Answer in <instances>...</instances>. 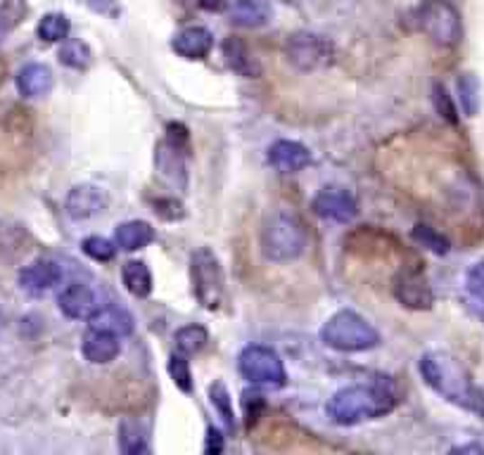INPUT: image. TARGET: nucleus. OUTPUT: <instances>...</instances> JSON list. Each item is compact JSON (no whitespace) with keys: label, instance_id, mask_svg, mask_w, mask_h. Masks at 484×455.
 <instances>
[{"label":"nucleus","instance_id":"1","mask_svg":"<svg viewBox=\"0 0 484 455\" xmlns=\"http://www.w3.org/2000/svg\"><path fill=\"white\" fill-rule=\"evenodd\" d=\"M399 394L392 382L378 379L368 384H349L345 389L335 391L326 406L330 423L340 427H354V424L368 423L375 417L387 415L397 408Z\"/></svg>","mask_w":484,"mask_h":455},{"label":"nucleus","instance_id":"2","mask_svg":"<svg viewBox=\"0 0 484 455\" xmlns=\"http://www.w3.org/2000/svg\"><path fill=\"white\" fill-rule=\"evenodd\" d=\"M420 375L432 391L458 408L484 417V394L472 382L471 372L444 352H427L420 358Z\"/></svg>","mask_w":484,"mask_h":455},{"label":"nucleus","instance_id":"3","mask_svg":"<svg viewBox=\"0 0 484 455\" xmlns=\"http://www.w3.org/2000/svg\"><path fill=\"white\" fill-rule=\"evenodd\" d=\"M262 254L273 263H290L297 261L307 249V230L300 219L285 211H275L262 223L259 233Z\"/></svg>","mask_w":484,"mask_h":455},{"label":"nucleus","instance_id":"4","mask_svg":"<svg viewBox=\"0 0 484 455\" xmlns=\"http://www.w3.org/2000/svg\"><path fill=\"white\" fill-rule=\"evenodd\" d=\"M323 344L342 353L371 352L380 344V332L356 311H337L321 330Z\"/></svg>","mask_w":484,"mask_h":455},{"label":"nucleus","instance_id":"5","mask_svg":"<svg viewBox=\"0 0 484 455\" xmlns=\"http://www.w3.org/2000/svg\"><path fill=\"white\" fill-rule=\"evenodd\" d=\"M413 24L420 33H426L432 43L442 48H456L463 39V20L456 5L449 0H426L416 7Z\"/></svg>","mask_w":484,"mask_h":455},{"label":"nucleus","instance_id":"6","mask_svg":"<svg viewBox=\"0 0 484 455\" xmlns=\"http://www.w3.org/2000/svg\"><path fill=\"white\" fill-rule=\"evenodd\" d=\"M190 282H193L197 304L202 308H210V311L221 308L226 280H223L221 261L210 247H200L190 256Z\"/></svg>","mask_w":484,"mask_h":455},{"label":"nucleus","instance_id":"7","mask_svg":"<svg viewBox=\"0 0 484 455\" xmlns=\"http://www.w3.org/2000/svg\"><path fill=\"white\" fill-rule=\"evenodd\" d=\"M155 166L164 183H169L171 188L185 190L188 185V129L185 126H166V136L157 145Z\"/></svg>","mask_w":484,"mask_h":455},{"label":"nucleus","instance_id":"8","mask_svg":"<svg viewBox=\"0 0 484 455\" xmlns=\"http://www.w3.org/2000/svg\"><path fill=\"white\" fill-rule=\"evenodd\" d=\"M238 372L249 384L269 387V389H281L288 382V370H285L281 356L273 349L262 344L242 349L240 356H238Z\"/></svg>","mask_w":484,"mask_h":455},{"label":"nucleus","instance_id":"9","mask_svg":"<svg viewBox=\"0 0 484 455\" xmlns=\"http://www.w3.org/2000/svg\"><path fill=\"white\" fill-rule=\"evenodd\" d=\"M285 58L297 72H321L335 62V46L323 33L297 31L285 43Z\"/></svg>","mask_w":484,"mask_h":455},{"label":"nucleus","instance_id":"10","mask_svg":"<svg viewBox=\"0 0 484 455\" xmlns=\"http://www.w3.org/2000/svg\"><path fill=\"white\" fill-rule=\"evenodd\" d=\"M105 306V299L100 297L98 290H93L85 282L67 285L58 297V308L62 311V316L72 320H88L91 323Z\"/></svg>","mask_w":484,"mask_h":455},{"label":"nucleus","instance_id":"11","mask_svg":"<svg viewBox=\"0 0 484 455\" xmlns=\"http://www.w3.org/2000/svg\"><path fill=\"white\" fill-rule=\"evenodd\" d=\"M394 297L404 308L411 311H427L435 306V292L427 278L420 271L404 268L397 278H394Z\"/></svg>","mask_w":484,"mask_h":455},{"label":"nucleus","instance_id":"12","mask_svg":"<svg viewBox=\"0 0 484 455\" xmlns=\"http://www.w3.org/2000/svg\"><path fill=\"white\" fill-rule=\"evenodd\" d=\"M314 211L326 221L333 223H352L359 216V202L356 197L345 188H323L311 202Z\"/></svg>","mask_w":484,"mask_h":455},{"label":"nucleus","instance_id":"13","mask_svg":"<svg viewBox=\"0 0 484 455\" xmlns=\"http://www.w3.org/2000/svg\"><path fill=\"white\" fill-rule=\"evenodd\" d=\"M107 204H110V197H107L105 190L98 188V185H91V183H84V185H76V188L69 190L65 209L72 219L85 221V219H95V216L103 214Z\"/></svg>","mask_w":484,"mask_h":455},{"label":"nucleus","instance_id":"14","mask_svg":"<svg viewBox=\"0 0 484 455\" xmlns=\"http://www.w3.org/2000/svg\"><path fill=\"white\" fill-rule=\"evenodd\" d=\"M81 353L88 363H112L121 353V337L112 330H105V327L91 326L85 330L84 342H81Z\"/></svg>","mask_w":484,"mask_h":455},{"label":"nucleus","instance_id":"15","mask_svg":"<svg viewBox=\"0 0 484 455\" xmlns=\"http://www.w3.org/2000/svg\"><path fill=\"white\" fill-rule=\"evenodd\" d=\"M266 159L275 171L282 174H297L311 164V150L297 140H275L266 152Z\"/></svg>","mask_w":484,"mask_h":455},{"label":"nucleus","instance_id":"16","mask_svg":"<svg viewBox=\"0 0 484 455\" xmlns=\"http://www.w3.org/2000/svg\"><path fill=\"white\" fill-rule=\"evenodd\" d=\"M62 268L50 259H39L20 271V287L29 294H43L62 282Z\"/></svg>","mask_w":484,"mask_h":455},{"label":"nucleus","instance_id":"17","mask_svg":"<svg viewBox=\"0 0 484 455\" xmlns=\"http://www.w3.org/2000/svg\"><path fill=\"white\" fill-rule=\"evenodd\" d=\"M171 48L178 58L185 59H204L214 48V36L204 26H188L184 31H178L171 40Z\"/></svg>","mask_w":484,"mask_h":455},{"label":"nucleus","instance_id":"18","mask_svg":"<svg viewBox=\"0 0 484 455\" xmlns=\"http://www.w3.org/2000/svg\"><path fill=\"white\" fill-rule=\"evenodd\" d=\"M230 22L242 29H259L273 20V7L269 0H233L229 7Z\"/></svg>","mask_w":484,"mask_h":455},{"label":"nucleus","instance_id":"19","mask_svg":"<svg viewBox=\"0 0 484 455\" xmlns=\"http://www.w3.org/2000/svg\"><path fill=\"white\" fill-rule=\"evenodd\" d=\"M55 78L50 67L40 65V62H31V65L22 67L17 74V91L24 98H43L53 91Z\"/></svg>","mask_w":484,"mask_h":455},{"label":"nucleus","instance_id":"20","mask_svg":"<svg viewBox=\"0 0 484 455\" xmlns=\"http://www.w3.org/2000/svg\"><path fill=\"white\" fill-rule=\"evenodd\" d=\"M221 52H223V59L229 62L230 69L240 74V76L255 78V76H259V72H262V67H259V62L252 58L247 43H245L242 39H238V36H229L226 43H223Z\"/></svg>","mask_w":484,"mask_h":455},{"label":"nucleus","instance_id":"21","mask_svg":"<svg viewBox=\"0 0 484 455\" xmlns=\"http://www.w3.org/2000/svg\"><path fill=\"white\" fill-rule=\"evenodd\" d=\"M155 237H157V233L148 221L119 223L117 230H114V242L124 252H138V249L148 247L155 242Z\"/></svg>","mask_w":484,"mask_h":455},{"label":"nucleus","instance_id":"22","mask_svg":"<svg viewBox=\"0 0 484 455\" xmlns=\"http://www.w3.org/2000/svg\"><path fill=\"white\" fill-rule=\"evenodd\" d=\"M121 282H124V287L133 297L145 299L152 292V271L145 266L143 261H126L124 268H121Z\"/></svg>","mask_w":484,"mask_h":455},{"label":"nucleus","instance_id":"23","mask_svg":"<svg viewBox=\"0 0 484 455\" xmlns=\"http://www.w3.org/2000/svg\"><path fill=\"white\" fill-rule=\"evenodd\" d=\"M91 326L105 327V330H112L114 335H119V337H126V335H131L136 323H133V316L126 311V308L114 306V304H107L105 308H103V311L91 320Z\"/></svg>","mask_w":484,"mask_h":455},{"label":"nucleus","instance_id":"24","mask_svg":"<svg viewBox=\"0 0 484 455\" xmlns=\"http://www.w3.org/2000/svg\"><path fill=\"white\" fill-rule=\"evenodd\" d=\"M465 299L471 311L484 323V259L475 261L465 273Z\"/></svg>","mask_w":484,"mask_h":455},{"label":"nucleus","instance_id":"25","mask_svg":"<svg viewBox=\"0 0 484 455\" xmlns=\"http://www.w3.org/2000/svg\"><path fill=\"white\" fill-rule=\"evenodd\" d=\"M119 449L126 455H143L148 451V432L136 420H124L119 424Z\"/></svg>","mask_w":484,"mask_h":455},{"label":"nucleus","instance_id":"26","mask_svg":"<svg viewBox=\"0 0 484 455\" xmlns=\"http://www.w3.org/2000/svg\"><path fill=\"white\" fill-rule=\"evenodd\" d=\"M58 59L69 69H85L91 65L93 52L91 48L85 46L84 40L79 39H65L62 40V48L58 52Z\"/></svg>","mask_w":484,"mask_h":455},{"label":"nucleus","instance_id":"27","mask_svg":"<svg viewBox=\"0 0 484 455\" xmlns=\"http://www.w3.org/2000/svg\"><path fill=\"white\" fill-rule=\"evenodd\" d=\"M207 339H210V332L204 330L202 326H185L176 332L174 342H176V352L190 358L202 352Z\"/></svg>","mask_w":484,"mask_h":455},{"label":"nucleus","instance_id":"28","mask_svg":"<svg viewBox=\"0 0 484 455\" xmlns=\"http://www.w3.org/2000/svg\"><path fill=\"white\" fill-rule=\"evenodd\" d=\"M27 0H3L0 3V39L10 36L22 22L27 20Z\"/></svg>","mask_w":484,"mask_h":455},{"label":"nucleus","instance_id":"29","mask_svg":"<svg viewBox=\"0 0 484 455\" xmlns=\"http://www.w3.org/2000/svg\"><path fill=\"white\" fill-rule=\"evenodd\" d=\"M36 33L43 43H62L65 39H69V20L62 13L43 14Z\"/></svg>","mask_w":484,"mask_h":455},{"label":"nucleus","instance_id":"30","mask_svg":"<svg viewBox=\"0 0 484 455\" xmlns=\"http://www.w3.org/2000/svg\"><path fill=\"white\" fill-rule=\"evenodd\" d=\"M458 98L468 117H478L480 112V81L475 74H463L458 78Z\"/></svg>","mask_w":484,"mask_h":455},{"label":"nucleus","instance_id":"31","mask_svg":"<svg viewBox=\"0 0 484 455\" xmlns=\"http://www.w3.org/2000/svg\"><path fill=\"white\" fill-rule=\"evenodd\" d=\"M166 368H169L171 379H174V384H176L178 389L185 391V394H190L195 384H193V372H190L188 356L174 352L169 356V363H166Z\"/></svg>","mask_w":484,"mask_h":455},{"label":"nucleus","instance_id":"32","mask_svg":"<svg viewBox=\"0 0 484 455\" xmlns=\"http://www.w3.org/2000/svg\"><path fill=\"white\" fill-rule=\"evenodd\" d=\"M210 398L211 404H214L216 413L226 420V427H229L230 432L236 430V410H233V404H230L229 389H226L221 382H214L210 387Z\"/></svg>","mask_w":484,"mask_h":455},{"label":"nucleus","instance_id":"33","mask_svg":"<svg viewBox=\"0 0 484 455\" xmlns=\"http://www.w3.org/2000/svg\"><path fill=\"white\" fill-rule=\"evenodd\" d=\"M411 235H413V240L418 242L420 247L430 249V252H435V254H446L449 249H452V245H449V240H446L444 235L439 233V230H435V228L423 226V223L413 228Z\"/></svg>","mask_w":484,"mask_h":455},{"label":"nucleus","instance_id":"34","mask_svg":"<svg viewBox=\"0 0 484 455\" xmlns=\"http://www.w3.org/2000/svg\"><path fill=\"white\" fill-rule=\"evenodd\" d=\"M81 252L93 261H112L114 254H117V242H110L107 237H100V235H93V237H85L81 242Z\"/></svg>","mask_w":484,"mask_h":455},{"label":"nucleus","instance_id":"35","mask_svg":"<svg viewBox=\"0 0 484 455\" xmlns=\"http://www.w3.org/2000/svg\"><path fill=\"white\" fill-rule=\"evenodd\" d=\"M432 100H435V107H437V114L444 121H449V124H458V114H456V107H453L452 103V95H449V91H446L442 84H435V88H432Z\"/></svg>","mask_w":484,"mask_h":455},{"label":"nucleus","instance_id":"36","mask_svg":"<svg viewBox=\"0 0 484 455\" xmlns=\"http://www.w3.org/2000/svg\"><path fill=\"white\" fill-rule=\"evenodd\" d=\"M152 209H155V214L164 221H176L184 216V207L178 200L174 197H159V200H152Z\"/></svg>","mask_w":484,"mask_h":455},{"label":"nucleus","instance_id":"37","mask_svg":"<svg viewBox=\"0 0 484 455\" xmlns=\"http://www.w3.org/2000/svg\"><path fill=\"white\" fill-rule=\"evenodd\" d=\"M88 10L105 17H119L121 14V3L119 0H81Z\"/></svg>","mask_w":484,"mask_h":455},{"label":"nucleus","instance_id":"38","mask_svg":"<svg viewBox=\"0 0 484 455\" xmlns=\"http://www.w3.org/2000/svg\"><path fill=\"white\" fill-rule=\"evenodd\" d=\"M223 449H226L223 432L216 430V427H210V430H207V439H204V453L216 455V453H221Z\"/></svg>","mask_w":484,"mask_h":455},{"label":"nucleus","instance_id":"39","mask_svg":"<svg viewBox=\"0 0 484 455\" xmlns=\"http://www.w3.org/2000/svg\"><path fill=\"white\" fill-rule=\"evenodd\" d=\"M200 7L202 10H226L229 3L226 0H200Z\"/></svg>","mask_w":484,"mask_h":455}]
</instances>
